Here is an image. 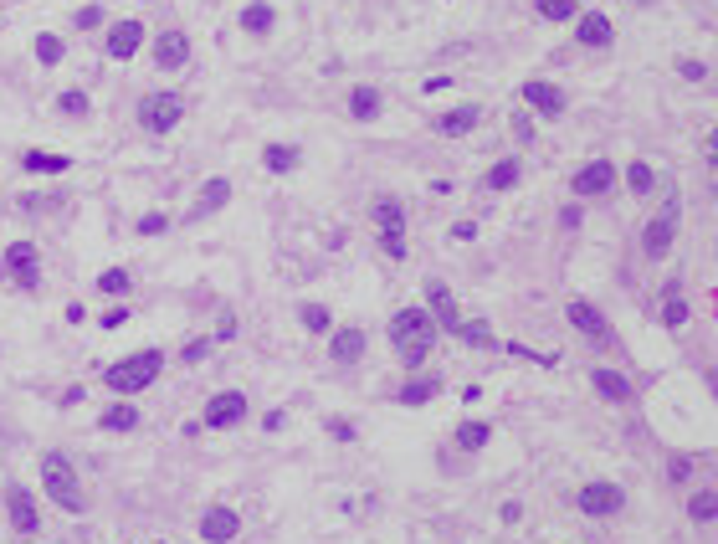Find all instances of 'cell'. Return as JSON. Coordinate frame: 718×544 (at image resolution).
Returning <instances> with one entry per match:
<instances>
[{
  "instance_id": "1",
  "label": "cell",
  "mask_w": 718,
  "mask_h": 544,
  "mask_svg": "<svg viewBox=\"0 0 718 544\" xmlns=\"http://www.w3.org/2000/svg\"><path fill=\"white\" fill-rule=\"evenodd\" d=\"M385 334H390V350H395V359H400V370L406 375H416L421 365H426V355L436 350V318H431V309H395L385 324Z\"/></svg>"
},
{
  "instance_id": "2",
  "label": "cell",
  "mask_w": 718,
  "mask_h": 544,
  "mask_svg": "<svg viewBox=\"0 0 718 544\" xmlns=\"http://www.w3.org/2000/svg\"><path fill=\"white\" fill-rule=\"evenodd\" d=\"M37 478H41V493L57 503L62 514L82 519V514L93 508V499H87V482H82V473L72 467V457H67V452H41Z\"/></svg>"
},
{
  "instance_id": "3",
  "label": "cell",
  "mask_w": 718,
  "mask_h": 544,
  "mask_svg": "<svg viewBox=\"0 0 718 544\" xmlns=\"http://www.w3.org/2000/svg\"><path fill=\"white\" fill-rule=\"evenodd\" d=\"M160 375H164V350H134V355L113 359V365L103 370V385H108L113 396H139V391H149Z\"/></svg>"
},
{
  "instance_id": "4",
  "label": "cell",
  "mask_w": 718,
  "mask_h": 544,
  "mask_svg": "<svg viewBox=\"0 0 718 544\" xmlns=\"http://www.w3.org/2000/svg\"><path fill=\"white\" fill-rule=\"evenodd\" d=\"M677 227H682V201H677V190L667 185V201L656 216H647V227H641V257L647 262H662L677 242Z\"/></svg>"
},
{
  "instance_id": "5",
  "label": "cell",
  "mask_w": 718,
  "mask_h": 544,
  "mask_svg": "<svg viewBox=\"0 0 718 544\" xmlns=\"http://www.w3.org/2000/svg\"><path fill=\"white\" fill-rule=\"evenodd\" d=\"M134 119H139L144 134H169V128H180L185 119V93H175V87H160V93H144L139 108H134Z\"/></svg>"
},
{
  "instance_id": "6",
  "label": "cell",
  "mask_w": 718,
  "mask_h": 544,
  "mask_svg": "<svg viewBox=\"0 0 718 544\" xmlns=\"http://www.w3.org/2000/svg\"><path fill=\"white\" fill-rule=\"evenodd\" d=\"M0 277L11 283V288H21V293H37L41 288V251L37 242H11V247L0 251Z\"/></svg>"
},
{
  "instance_id": "7",
  "label": "cell",
  "mask_w": 718,
  "mask_h": 544,
  "mask_svg": "<svg viewBox=\"0 0 718 544\" xmlns=\"http://www.w3.org/2000/svg\"><path fill=\"white\" fill-rule=\"evenodd\" d=\"M574 503H580L585 519H621V514H626V488L611 482V478H590L574 493Z\"/></svg>"
},
{
  "instance_id": "8",
  "label": "cell",
  "mask_w": 718,
  "mask_h": 544,
  "mask_svg": "<svg viewBox=\"0 0 718 544\" xmlns=\"http://www.w3.org/2000/svg\"><path fill=\"white\" fill-rule=\"evenodd\" d=\"M5 523L16 529L21 540H37V529H41V503H37V493H31L26 482H11V488H5Z\"/></svg>"
},
{
  "instance_id": "9",
  "label": "cell",
  "mask_w": 718,
  "mask_h": 544,
  "mask_svg": "<svg viewBox=\"0 0 718 544\" xmlns=\"http://www.w3.org/2000/svg\"><path fill=\"white\" fill-rule=\"evenodd\" d=\"M518 103L533 108L539 119H565V108H570V93L549 78H529V83L518 87Z\"/></svg>"
},
{
  "instance_id": "10",
  "label": "cell",
  "mask_w": 718,
  "mask_h": 544,
  "mask_svg": "<svg viewBox=\"0 0 718 544\" xmlns=\"http://www.w3.org/2000/svg\"><path fill=\"white\" fill-rule=\"evenodd\" d=\"M565 318H570V324H574V329H580L585 339H590V344H600V350H606V344H611V350H621V344H615L611 318L600 314L595 303H585V298H570V303H565Z\"/></svg>"
},
{
  "instance_id": "11",
  "label": "cell",
  "mask_w": 718,
  "mask_h": 544,
  "mask_svg": "<svg viewBox=\"0 0 718 544\" xmlns=\"http://www.w3.org/2000/svg\"><path fill=\"white\" fill-rule=\"evenodd\" d=\"M606 190H615V165L600 154V160H585V165L570 175V195L574 201H595V195H606Z\"/></svg>"
},
{
  "instance_id": "12",
  "label": "cell",
  "mask_w": 718,
  "mask_h": 544,
  "mask_svg": "<svg viewBox=\"0 0 718 544\" xmlns=\"http://www.w3.org/2000/svg\"><path fill=\"white\" fill-rule=\"evenodd\" d=\"M149 57H154L160 72H180V67H190V37H185L180 26H164V31H154V42H149Z\"/></svg>"
},
{
  "instance_id": "13",
  "label": "cell",
  "mask_w": 718,
  "mask_h": 544,
  "mask_svg": "<svg viewBox=\"0 0 718 544\" xmlns=\"http://www.w3.org/2000/svg\"><path fill=\"white\" fill-rule=\"evenodd\" d=\"M201 421H205V432H231V426H242L246 421V396L242 391H216V396L205 400Z\"/></svg>"
},
{
  "instance_id": "14",
  "label": "cell",
  "mask_w": 718,
  "mask_h": 544,
  "mask_svg": "<svg viewBox=\"0 0 718 544\" xmlns=\"http://www.w3.org/2000/svg\"><path fill=\"white\" fill-rule=\"evenodd\" d=\"M195 529H201L205 544H236V534H242V514H236L231 503H210L201 519H195Z\"/></svg>"
},
{
  "instance_id": "15",
  "label": "cell",
  "mask_w": 718,
  "mask_h": 544,
  "mask_svg": "<svg viewBox=\"0 0 718 544\" xmlns=\"http://www.w3.org/2000/svg\"><path fill=\"white\" fill-rule=\"evenodd\" d=\"M144 42H149V31H144L139 16H123V21L108 26V57H113V62H134L144 52Z\"/></svg>"
},
{
  "instance_id": "16",
  "label": "cell",
  "mask_w": 718,
  "mask_h": 544,
  "mask_svg": "<svg viewBox=\"0 0 718 544\" xmlns=\"http://www.w3.org/2000/svg\"><path fill=\"white\" fill-rule=\"evenodd\" d=\"M574 42L585 46V52H606V46L615 42V26L606 11H580L574 16Z\"/></svg>"
},
{
  "instance_id": "17",
  "label": "cell",
  "mask_w": 718,
  "mask_h": 544,
  "mask_svg": "<svg viewBox=\"0 0 718 544\" xmlns=\"http://www.w3.org/2000/svg\"><path fill=\"white\" fill-rule=\"evenodd\" d=\"M421 293H426V309H431V318H436V329L457 334V329H462V314H457V293H451L442 277H431Z\"/></svg>"
},
{
  "instance_id": "18",
  "label": "cell",
  "mask_w": 718,
  "mask_h": 544,
  "mask_svg": "<svg viewBox=\"0 0 718 544\" xmlns=\"http://www.w3.org/2000/svg\"><path fill=\"white\" fill-rule=\"evenodd\" d=\"M365 350H369V334L359 324H344V329L328 334V359H334V365H359Z\"/></svg>"
},
{
  "instance_id": "19",
  "label": "cell",
  "mask_w": 718,
  "mask_h": 544,
  "mask_svg": "<svg viewBox=\"0 0 718 544\" xmlns=\"http://www.w3.org/2000/svg\"><path fill=\"white\" fill-rule=\"evenodd\" d=\"M226 201H231V180H226V175H210L201 185V195L190 201V216H185V221H190V227H195V221H210L216 210H226Z\"/></svg>"
},
{
  "instance_id": "20",
  "label": "cell",
  "mask_w": 718,
  "mask_h": 544,
  "mask_svg": "<svg viewBox=\"0 0 718 544\" xmlns=\"http://www.w3.org/2000/svg\"><path fill=\"white\" fill-rule=\"evenodd\" d=\"M590 385H595V396L600 400H611V406H631L636 400V385L621 370H606V365H595L590 370Z\"/></svg>"
},
{
  "instance_id": "21",
  "label": "cell",
  "mask_w": 718,
  "mask_h": 544,
  "mask_svg": "<svg viewBox=\"0 0 718 544\" xmlns=\"http://www.w3.org/2000/svg\"><path fill=\"white\" fill-rule=\"evenodd\" d=\"M477 124H483V108L477 103H457V108H447V113H436V134H442V139H462V134H472Z\"/></svg>"
},
{
  "instance_id": "22",
  "label": "cell",
  "mask_w": 718,
  "mask_h": 544,
  "mask_svg": "<svg viewBox=\"0 0 718 544\" xmlns=\"http://www.w3.org/2000/svg\"><path fill=\"white\" fill-rule=\"evenodd\" d=\"M431 396H442V375H436V370H416V375L406 380V385H400V406H410V411H416V406H426Z\"/></svg>"
},
{
  "instance_id": "23",
  "label": "cell",
  "mask_w": 718,
  "mask_h": 544,
  "mask_svg": "<svg viewBox=\"0 0 718 544\" xmlns=\"http://www.w3.org/2000/svg\"><path fill=\"white\" fill-rule=\"evenodd\" d=\"M518 180H524V160H518V154H508V160H498V165H492L488 175L477 180V190H488V195H503V190H513Z\"/></svg>"
},
{
  "instance_id": "24",
  "label": "cell",
  "mask_w": 718,
  "mask_h": 544,
  "mask_svg": "<svg viewBox=\"0 0 718 544\" xmlns=\"http://www.w3.org/2000/svg\"><path fill=\"white\" fill-rule=\"evenodd\" d=\"M369 221H375V231H406V206H400V195H375V201H369Z\"/></svg>"
},
{
  "instance_id": "25",
  "label": "cell",
  "mask_w": 718,
  "mask_h": 544,
  "mask_svg": "<svg viewBox=\"0 0 718 544\" xmlns=\"http://www.w3.org/2000/svg\"><path fill=\"white\" fill-rule=\"evenodd\" d=\"M21 169H26V175H67V169H72V154H52V149H26V154H21Z\"/></svg>"
},
{
  "instance_id": "26",
  "label": "cell",
  "mask_w": 718,
  "mask_h": 544,
  "mask_svg": "<svg viewBox=\"0 0 718 544\" xmlns=\"http://www.w3.org/2000/svg\"><path fill=\"white\" fill-rule=\"evenodd\" d=\"M349 113H354V119H359V124H375V119H380V113H385V93H380V87H354V93H349Z\"/></svg>"
},
{
  "instance_id": "27",
  "label": "cell",
  "mask_w": 718,
  "mask_h": 544,
  "mask_svg": "<svg viewBox=\"0 0 718 544\" xmlns=\"http://www.w3.org/2000/svg\"><path fill=\"white\" fill-rule=\"evenodd\" d=\"M139 406H134V400H113V406H108V411H103V416H98V426H103V432H119V437H123V432H139Z\"/></svg>"
},
{
  "instance_id": "28",
  "label": "cell",
  "mask_w": 718,
  "mask_h": 544,
  "mask_svg": "<svg viewBox=\"0 0 718 544\" xmlns=\"http://www.w3.org/2000/svg\"><path fill=\"white\" fill-rule=\"evenodd\" d=\"M236 26H242L246 37H267V31L277 26V11H272L267 0H252V5H242V16H236Z\"/></svg>"
},
{
  "instance_id": "29",
  "label": "cell",
  "mask_w": 718,
  "mask_h": 544,
  "mask_svg": "<svg viewBox=\"0 0 718 544\" xmlns=\"http://www.w3.org/2000/svg\"><path fill=\"white\" fill-rule=\"evenodd\" d=\"M298 165H303L298 144H267L262 149V169H267V175H293Z\"/></svg>"
},
{
  "instance_id": "30",
  "label": "cell",
  "mask_w": 718,
  "mask_h": 544,
  "mask_svg": "<svg viewBox=\"0 0 718 544\" xmlns=\"http://www.w3.org/2000/svg\"><path fill=\"white\" fill-rule=\"evenodd\" d=\"M662 324L667 329H682L688 324V303H682V283L667 277V288H662Z\"/></svg>"
},
{
  "instance_id": "31",
  "label": "cell",
  "mask_w": 718,
  "mask_h": 544,
  "mask_svg": "<svg viewBox=\"0 0 718 544\" xmlns=\"http://www.w3.org/2000/svg\"><path fill=\"white\" fill-rule=\"evenodd\" d=\"M457 339H462L467 350H503V344H498V334H492V324H488V318H462Z\"/></svg>"
},
{
  "instance_id": "32",
  "label": "cell",
  "mask_w": 718,
  "mask_h": 544,
  "mask_svg": "<svg viewBox=\"0 0 718 544\" xmlns=\"http://www.w3.org/2000/svg\"><path fill=\"white\" fill-rule=\"evenodd\" d=\"M688 519L693 523L718 519V488H693V493H688Z\"/></svg>"
},
{
  "instance_id": "33",
  "label": "cell",
  "mask_w": 718,
  "mask_h": 544,
  "mask_svg": "<svg viewBox=\"0 0 718 544\" xmlns=\"http://www.w3.org/2000/svg\"><path fill=\"white\" fill-rule=\"evenodd\" d=\"M533 16L539 21H554V26H570L580 16V0H533Z\"/></svg>"
},
{
  "instance_id": "34",
  "label": "cell",
  "mask_w": 718,
  "mask_h": 544,
  "mask_svg": "<svg viewBox=\"0 0 718 544\" xmlns=\"http://www.w3.org/2000/svg\"><path fill=\"white\" fill-rule=\"evenodd\" d=\"M31 52H37L41 67H57L62 57H67V42H62L57 31H37V42H31Z\"/></svg>"
},
{
  "instance_id": "35",
  "label": "cell",
  "mask_w": 718,
  "mask_h": 544,
  "mask_svg": "<svg viewBox=\"0 0 718 544\" xmlns=\"http://www.w3.org/2000/svg\"><path fill=\"white\" fill-rule=\"evenodd\" d=\"M488 441H492L488 421H462V426H457V447H462V452H483Z\"/></svg>"
},
{
  "instance_id": "36",
  "label": "cell",
  "mask_w": 718,
  "mask_h": 544,
  "mask_svg": "<svg viewBox=\"0 0 718 544\" xmlns=\"http://www.w3.org/2000/svg\"><path fill=\"white\" fill-rule=\"evenodd\" d=\"M298 324H303L308 334H334V314H328L324 303H298Z\"/></svg>"
},
{
  "instance_id": "37",
  "label": "cell",
  "mask_w": 718,
  "mask_h": 544,
  "mask_svg": "<svg viewBox=\"0 0 718 544\" xmlns=\"http://www.w3.org/2000/svg\"><path fill=\"white\" fill-rule=\"evenodd\" d=\"M128 288H134V277L123 268H108V272H98V293L103 298H113V303H123L128 298Z\"/></svg>"
},
{
  "instance_id": "38",
  "label": "cell",
  "mask_w": 718,
  "mask_h": 544,
  "mask_svg": "<svg viewBox=\"0 0 718 544\" xmlns=\"http://www.w3.org/2000/svg\"><path fill=\"white\" fill-rule=\"evenodd\" d=\"M626 190H631V195H652V190H656V169L647 165V160H631V165H626Z\"/></svg>"
},
{
  "instance_id": "39",
  "label": "cell",
  "mask_w": 718,
  "mask_h": 544,
  "mask_svg": "<svg viewBox=\"0 0 718 544\" xmlns=\"http://www.w3.org/2000/svg\"><path fill=\"white\" fill-rule=\"evenodd\" d=\"M57 113H67V119H87V113H93V98H87L82 87H67V93H57Z\"/></svg>"
},
{
  "instance_id": "40",
  "label": "cell",
  "mask_w": 718,
  "mask_h": 544,
  "mask_svg": "<svg viewBox=\"0 0 718 544\" xmlns=\"http://www.w3.org/2000/svg\"><path fill=\"white\" fill-rule=\"evenodd\" d=\"M697 473V457H688V452H673L667 457V482H688Z\"/></svg>"
},
{
  "instance_id": "41",
  "label": "cell",
  "mask_w": 718,
  "mask_h": 544,
  "mask_svg": "<svg viewBox=\"0 0 718 544\" xmlns=\"http://www.w3.org/2000/svg\"><path fill=\"white\" fill-rule=\"evenodd\" d=\"M103 21H108L103 5H82V11H72V31H98Z\"/></svg>"
},
{
  "instance_id": "42",
  "label": "cell",
  "mask_w": 718,
  "mask_h": 544,
  "mask_svg": "<svg viewBox=\"0 0 718 544\" xmlns=\"http://www.w3.org/2000/svg\"><path fill=\"white\" fill-rule=\"evenodd\" d=\"M380 251L385 257H395V262H406V231H380Z\"/></svg>"
},
{
  "instance_id": "43",
  "label": "cell",
  "mask_w": 718,
  "mask_h": 544,
  "mask_svg": "<svg viewBox=\"0 0 718 544\" xmlns=\"http://www.w3.org/2000/svg\"><path fill=\"white\" fill-rule=\"evenodd\" d=\"M139 236H164V231H169V216H164V210H149V216H139Z\"/></svg>"
},
{
  "instance_id": "44",
  "label": "cell",
  "mask_w": 718,
  "mask_h": 544,
  "mask_svg": "<svg viewBox=\"0 0 718 544\" xmlns=\"http://www.w3.org/2000/svg\"><path fill=\"white\" fill-rule=\"evenodd\" d=\"M205 355H210V334H195V339H190V344L180 350V359H185V365H201Z\"/></svg>"
},
{
  "instance_id": "45",
  "label": "cell",
  "mask_w": 718,
  "mask_h": 544,
  "mask_svg": "<svg viewBox=\"0 0 718 544\" xmlns=\"http://www.w3.org/2000/svg\"><path fill=\"white\" fill-rule=\"evenodd\" d=\"M128 314H134L128 303H113L108 314H98V324H103V329H108V334H113V329H123V324H128Z\"/></svg>"
},
{
  "instance_id": "46",
  "label": "cell",
  "mask_w": 718,
  "mask_h": 544,
  "mask_svg": "<svg viewBox=\"0 0 718 544\" xmlns=\"http://www.w3.org/2000/svg\"><path fill=\"white\" fill-rule=\"evenodd\" d=\"M328 437H334V441H354L359 432H354V421H344V416H328Z\"/></svg>"
},
{
  "instance_id": "47",
  "label": "cell",
  "mask_w": 718,
  "mask_h": 544,
  "mask_svg": "<svg viewBox=\"0 0 718 544\" xmlns=\"http://www.w3.org/2000/svg\"><path fill=\"white\" fill-rule=\"evenodd\" d=\"M677 72H682L688 83H703V78H708V67L697 62V57H682V62H677Z\"/></svg>"
},
{
  "instance_id": "48",
  "label": "cell",
  "mask_w": 718,
  "mask_h": 544,
  "mask_svg": "<svg viewBox=\"0 0 718 544\" xmlns=\"http://www.w3.org/2000/svg\"><path fill=\"white\" fill-rule=\"evenodd\" d=\"M513 134H518L524 144H529V139H533V119H529V113H518V119H513Z\"/></svg>"
},
{
  "instance_id": "49",
  "label": "cell",
  "mask_w": 718,
  "mask_h": 544,
  "mask_svg": "<svg viewBox=\"0 0 718 544\" xmlns=\"http://www.w3.org/2000/svg\"><path fill=\"white\" fill-rule=\"evenodd\" d=\"M580 227V206H565L559 210V231H574Z\"/></svg>"
},
{
  "instance_id": "50",
  "label": "cell",
  "mask_w": 718,
  "mask_h": 544,
  "mask_svg": "<svg viewBox=\"0 0 718 544\" xmlns=\"http://www.w3.org/2000/svg\"><path fill=\"white\" fill-rule=\"evenodd\" d=\"M451 236H457V242H472V236H477V221H457V227H451Z\"/></svg>"
},
{
  "instance_id": "51",
  "label": "cell",
  "mask_w": 718,
  "mask_h": 544,
  "mask_svg": "<svg viewBox=\"0 0 718 544\" xmlns=\"http://www.w3.org/2000/svg\"><path fill=\"white\" fill-rule=\"evenodd\" d=\"M262 426H267V432H283V426H287V416H283V411H267V416H262Z\"/></svg>"
},
{
  "instance_id": "52",
  "label": "cell",
  "mask_w": 718,
  "mask_h": 544,
  "mask_svg": "<svg viewBox=\"0 0 718 544\" xmlns=\"http://www.w3.org/2000/svg\"><path fill=\"white\" fill-rule=\"evenodd\" d=\"M518 519H524V503H503V523H518Z\"/></svg>"
},
{
  "instance_id": "53",
  "label": "cell",
  "mask_w": 718,
  "mask_h": 544,
  "mask_svg": "<svg viewBox=\"0 0 718 544\" xmlns=\"http://www.w3.org/2000/svg\"><path fill=\"white\" fill-rule=\"evenodd\" d=\"M231 334H236V314H226L221 324H216V339H231Z\"/></svg>"
},
{
  "instance_id": "54",
  "label": "cell",
  "mask_w": 718,
  "mask_h": 544,
  "mask_svg": "<svg viewBox=\"0 0 718 544\" xmlns=\"http://www.w3.org/2000/svg\"><path fill=\"white\" fill-rule=\"evenodd\" d=\"M708 154H714V160H718V128H714V134H708Z\"/></svg>"
},
{
  "instance_id": "55",
  "label": "cell",
  "mask_w": 718,
  "mask_h": 544,
  "mask_svg": "<svg viewBox=\"0 0 718 544\" xmlns=\"http://www.w3.org/2000/svg\"><path fill=\"white\" fill-rule=\"evenodd\" d=\"M631 5H647V0H631Z\"/></svg>"
},
{
  "instance_id": "56",
  "label": "cell",
  "mask_w": 718,
  "mask_h": 544,
  "mask_svg": "<svg viewBox=\"0 0 718 544\" xmlns=\"http://www.w3.org/2000/svg\"><path fill=\"white\" fill-rule=\"evenodd\" d=\"M21 544H37V540H21Z\"/></svg>"
}]
</instances>
